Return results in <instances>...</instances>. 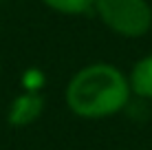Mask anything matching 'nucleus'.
I'll list each match as a JSON object with an SVG mask.
<instances>
[{"label": "nucleus", "instance_id": "f257e3e1", "mask_svg": "<svg viewBox=\"0 0 152 150\" xmlns=\"http://www.w3.org/2000/svg\"><path fill=\"white\" fill-rule=\"evenodd\" d=\"M130 82L115 64L95 62L80 69L66 86V106L82 119H106L130 102Z\"/></svg>", "mask_w": 152, "mask_h": 150}, {"label": "nucleus", "instance_id": "f03ea898", "mask_svg": "<svg viewBox=\"0 0 152 150\" xmlns=\"http://www.w3.org/2000/svg\"><path fill=\"white\" fill-rule=\"evenodd\" d=\"M95 11L104 27L121 38H143L152 29L148 0H95Z\"/></svg>", "mask_w": 152, "mask_h": 150}, {"label": "nucleus", "instance_id": "423d86ee", "mask_svg": "<svg viewBox=\"0 0 152 150\" xmlns=\"http://www.w3.org/2000/svg\"><path fill=\"white\" fill-rule=\"evenodd\" d=\"M22 84H24V91H33V93H40L42 84H44V73L38 69H29L24 71L22 75Z\"/></svg>", "mask_w": 152, "mask_h": 150}, {"label": "nucleus", "instance_id": "39448f33", "mask_svg": "<svg viewBox=\"0 0 152 150\" xmlns=\"http://www.w3.org/2000/svg\"><path fill=\"white\" fill-rule=\"evenodd\" d=\"M51 11L64 15H82L95 9V0H42Z\"/></svg>", "mask_w": 152, "mask_h": 150}, {"label": "nucleus", "instance_id": "20e7f679", "mask_svg": "<svg viewBox=\"0 0 152 150\" xmlns=\"http://www.w3.org/2000/svg\"><path fill=\"white\" fill-rule=\"evenodd\" d=\"M130 91L141 100H152V53L141 58L130 71Z\"/></svg>", "mask_w": 152, "mask_h": 150}, {"label": "nucleus", "instance_id": "7ed1b4c3", "mask_svg": "<svg viewBox=\"0 0 152 150\" xmlns=\"http://www.w3.org/2000/svg\"><path fill=\"white\" fill-rule=\"evenodd\" d=\"M44 113V97L42 93H33V91H24L18 97H13L11 106H9L7 119L11 126L22 128V126H31L33 121H38Z\"/></svg>", "mask_w": 152, "mask_h": 150}]
</instances>
